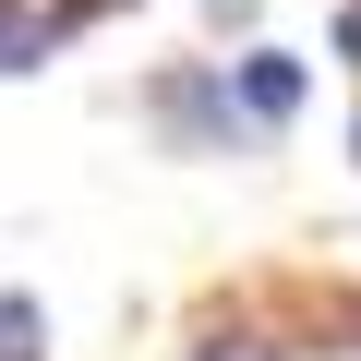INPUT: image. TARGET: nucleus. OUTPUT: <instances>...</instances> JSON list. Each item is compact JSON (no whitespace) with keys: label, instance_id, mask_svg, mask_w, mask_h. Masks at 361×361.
<instances>
[{"label":"nucleus","instance_id":"1","mask_svg":"<svg viewBox=\"0 0 361 361\" xmlns=\"http://www.w3.org/2000/svg\"><path fill=\"white\" fill-rule=\"evenodd\" d=\"M157 133L180 157H229V145H253V109L229 97V73H169L157 85Z\"/></svg>","mask_w":361,"mask_h":361},{"label":"nucleus","instance_id":"4","mask_svg":"<svg viewBox=\"0 0 361 361\" xmlns=\"http://www.w3.org/2000/svg\"><path fill=\"white\" fill-rule=\"evenodd\" d=\"M0 361H49V313H37V289H0Z\"/></svg>","mask_w":361,"mask_h":361},{"label":"nucleus","instance_id":"8","mask_svg":"<svg viewBox=\"0 0 361 361\" xmlns=\"http://www.w3.org/2000/svg\"><path fill=\"white\" fill-rule=\"evenodd\" d=\"M85 13H97V0H85Z\"/></svg>","mask_w":361,"mask_h":361},{"label":"nucleus","instance_id":"5","mask_svg":"<svg viewBox=\"0 0 361 361\" xmlns=\"http://www.w3.org/2000/svg\"><path fill=\"white\" fill-rule=\"evenodd\" d=\"M193 361H277V349H253V337H205Z\"/></svg>","mask_w":361,"mask_h":361},{"label":"nucleus","instance_id":"3","mask_svg":"<svg viewBox=\"0 0 361 361\" xmlns=\"http://www.w3.org/2000/svg\"><path fill=\"white\" fill-rule=\"evenodd\" d=\"M241 109H253V133L289 121V109H301V61H289V49H253V61H241Z\"/></svg>","mask_w":361,"mask_h":361},{"label":"nucleus","instance_id":"2","mask_svg":"<svg viewBox=\"0 0 361 361\" xmlns=\"http://www.w3.org/2000/svg\"><path fill=\"white\" fill-rule=\"evenodd\" d=\"M73 13H85V0H0V73L49 61V49L73 37Z\"/></svg>","mask_w":361,"mask_h":361},{"label":"nucleus","instance_id":"6","mask_svg":"<svg viewBox=\"0 0 361 361\" xmlns=\"http://www.w3.org/2000/svg\"><path fill=\"white\" fill-rule=\"evenodd\" d=\"M337 49H349V61H361V0H349V13H337Z\"/></svg>","mask_w":361,"mask_h":361},{"label":"nucleus","instance_id":"7","mask_svg":"<svg viewBox=\"0 0 361 361\" xmlns=\"http://www.w3.org/2000/svg\"><path fill=\"white\" fill-rule=\"evenodd\" d=\"M349 157H361V121H349Z\"/></svg>","mask_w":361,"mask_h":361}]
</instances>
